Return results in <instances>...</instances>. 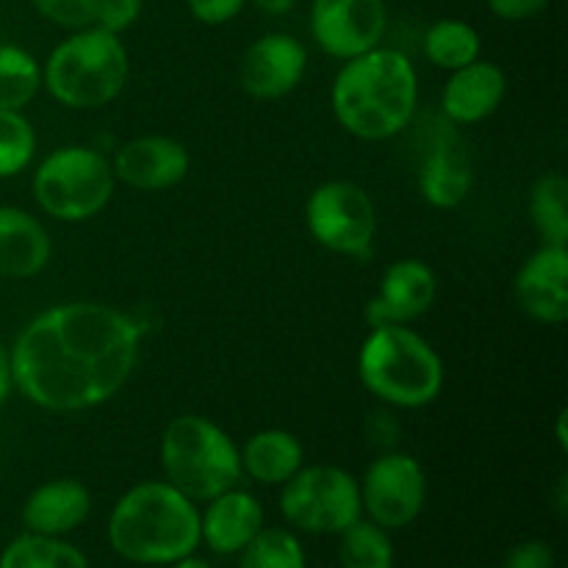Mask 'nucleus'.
<instances>
[{
    "label": "nucleus",
    "mask_w": 568,
    "mask_h": 568,
    "mask_svg": "<svg viewBox=\"0 0 568 568\" xmlns=\"http://www.w3.org/2000/svg\"><path fill=\"white\" fill-rule=\"evenodd\" d=\"M142 325L103 303L42 311L17 336L11 386L48 410H87L114 397L139 358Z\"/></svg>",
    "instance_id": "1"
},
{
    "label": "nucleus",
    "mask_w": 568,
    "mask_h": 568,
    "mask_svg": "<svg viewBox=\"0 0 568 568\" xmlns=\"http://www.w3.org/2000/svg\"><path fill=\"white\" fill-rule=\"evenodd\" d=\"M419 98L408 55L375 48L347 59L333 81V111L347 133L369 142L394 136L410 122Z\"/></svg>",
    "instance_id": "2"
},
{
    "label": "nucleus",
    "mask_w": 568,
    "mask_h": 568,
    "mask_svg": "<svg viewBox=\"0 0 568 568\" xmlns=\"http://www.w3.org/2000/svg\"><path fill=\"white\" fill-rule=\"evenodd\" d=\"M109 541L139 566H172L200 547V514L170 483H139L116 499Z\"/></svg>",
    "instance_id": "3"
},
{
    "label": "nucleus",
    "mask_w": 568,
    "mask_h": 568,
    "mask_svg": "<svg viewBox=\"0 0 568 568\" xmlns=\"http://www.w3.org/2000/svg\"><path fill=\"white\" fill-rule=\"evenodd\" d=\"M366 392L394 408L430 405L444 388V364L436 349L405 325L372 327L358 355Z\"/></svg>",
    "instance_id": "4"
},
{
    "label": "nucleus",
    "mask_w": 568,
    "mask_h": 568,
    "mask_svg": "<svg viewBox=\"0 0 568 568\" xmlns=\"http://www.w3.org/2000/svg\"><path fill=\"white\" fill-rule=\"evenodd\" d=\"M161 469L166 483L192 503H209L242 480V458L222 427L205 416H178L161 436Z\"/></svg>",
    "instance_id": "5"
},
{
    "label": "nucleus",
    "mask_w": 568,
    "mask_h": 568,
    "mask_svg": "<svg viewBox=\"0 0 568 568\" xmlns=\"http://www.w3.org/2000/svg\"><path fill=\"white\" fill-rule=\"evenodd\" d=\"M128 50L116 33L92 26L48 55L42 83L67 109H100L125 89Z\"/></svg>",
    "instance_id": "6"
},
{
    "label": "nucleus",
    "mask_w": 568,
    "mask_h": 568,
    "mask_svg": "<svg viewBox=\"0 0 568 568\" xmlns=\"http://www.w3.org/2000/svg\"><path fill=\"white\" fill-rule=\"evenodd\" d=\"M114 194V170L103 153L92 148H61L39 164L33 175V197L39 209L61 222H83L109 205Z\"/></svg>",
    "instance_id": "7"
},
{
    "label": "nucleus",
    "mask_w": 568,
    "mask_h": 568,
    "mask_svg": "<svg viewBox=\"0 0 568 568\" xmlns=\"http://www.w3.org/2000/svg\"><path fill=\"white\" fill-rule=\"evenodd\" d=\"M281 514L311 536H338L364 516L358 480L338 466H300L283 483Z\"/></svg>",
    "instance_id": "8"
},
{
    "label": "nucleus",
    "mask_w": 568,
    "mask_h": 568,
    "mask_svg": "<svg viewBox=\"0 0 568 568\" xmlns=\"http://www.w3.org/2000/svg\"><path fill=\"white\" fill-rule=\"evenodd\" d=\"M308 231L322 247L349 258H369L377 214L369 192L358 183L327 181L314 189L305 205Z\"/></svg>",
    "instance_id": "9"
},
{
    "label": "nucleus",
    "mask_w": 568,
    "mask_h": 568,
    "mask_svg": "<svg viewBox=\"0 0 568 568\" xmlns=\"http://www.w3.org/2000/svg\"><path fill=\"white\" fill-rule=\"evenodd\" d=\"M361 488V508L383 530H403L422 514L427 499V475L414 455L383 453L366 469Z\"/></svg>",
    "instance_id": "10"
},
{
    "label": "nucleus",
    "mask_w": 568,
    "mask_h": 568,
    "mask_svg": "<svg viewBox=\"0 0 568 568\" xmlns=\"http://www.w3.org/2000/svg\"><path fill=\"white\" fill-rule=\"evenodd\" d=\"M388 26L383 0H314L311 33L316 44L333 59H355L381 48Z\"/></svg>",
    "instance_id": "11"
},
{
    "label": "nucleus",
    "mask_w": 568,
    "mask_h": 568,
    "mask_svg": "<svg viewBox=\"0 0 568 568\" xmlns=\"http://www.w3.org/2000/svg\"><path fill=\"white\" fill-rule=\"evenodd\" d=\"M305 48L288 33H266L250 44L239 64V83L258 100H277L292 92L305 72Z\"/></svg>",
    "instance_id": "12"
},
{
    "label": "nucleus",
    "mask_w": 568,
    "mask_h": 568,
    "mask_svg": "<svg viewBox=\"0 0 568 568\" xmlns=\"http://www.w3.org/2000/svg\"><path fill=\"white\" fill-rule=\"evenodd\" d=\"M438 294L436 272L416 258H403L383 272L381 288L366 308L372 327L408 325L433 308Z\"/></svg>",
    "instance_id": "13"
},
{
    "label": "nucleus",
    "mask_w": 568,
    "mask_h": 568,
    "mask_svg": "<svg viewBox=\"0 0 568 568\" xmlns=\"http://www.w3.org/2000/svg\"><path fill=\"white\" fill-rule=\"evenodd\" d=\"M114 181L139 192H161L181 183L189 172V150L170 136H139L116 150Z\"/></svg>",
    "instance_id": "14"
},
{
    "label": "nucleus",
    "mask_w": 568,
    "mask_h": 568,
    "mask_svg": "<svg viewBox=\"0 0 568 568\" xmlns=\"http://www.w3.org/2000/svg\"><path fill=\"white\" fill-rule=\"evenodd\" d=\"M568 247L544 244L514 281L516 303L544 325H560L568 316Z\"/></svg>",
    "instance_id": "15"
},
{
    "label": "nucleus",
    "mask_w": 568,
    "mask_h": 568,
    "mask_svg": "<svg viewBox=\"0 0 568 568\" xmlns=\"http://www.w3.org/2000/svg\"><path fill=\"white\" fill-rule=\"evenodd\" d=\"M261 530L264 508L253 494L239 488L209 499V508L200 516V544L216 555H239Z\"/></svg>",
    "instance_id": "16"
},
{
    "label": "nucleus",
    "mask_w": 568,
    "mask_h": 568,
    "mask_svg": "<svg viewBox=\"0 0 568 568\" xmlns=\"http://www.w3.org/2000/svg\"><path fill=\"white\" fill-rule=\"evenodd\" d=\"M471 183H475V170H471L469 150L464 139L453 128H447L438 133L422 164V194L436 209H455L469 197Z\"/></svg>",
    "instance_id": "17"
},
{
    "label": "nucleus",
    "mask_w": 568,
    "mask_h": 568,
    "mask_svg": "<svg viewBox=\"0 0 568 568\" xmlns=\"http://www.w3.org/2000/svg\"><path fill=\"white\" fill-rule=\"evenodd\" d=\"M505 89H508V78L491 61H471V64L460 67L449 75L447 87H444V114L455 122V125H471L503 105Z\"/></svg>",
    "instance_id": "18"
},
{
    "label": "nucleus",
    "mask_w": 568,
    "mask_h": 568,
    "mask_svg": "<svg viewBox=\"0 0 568 568\" xmlns=\"http://www.w3.org/2000/svg\"><path fill=\"white\" fill-rule=\"evenodd\" d=\"M92 510V497L78 480H50L28 494L22 505V525L37 536L64 538L78 530Z\"/></svg>",
    "instance_id": "19"
},
{
    "label": "nucleus",
    "mask_w": 568,
    "mask_h": 568,
    "mask_svg": "<svg viewBox=\"0 0 568 568\" xmlns=\"http://www.w3.org/2000/svg\"><path fill=\"white\" fill-rule=\"evenodd\" d=\"M50 261V236L28 211L0 205V277L26 281Z\"/></svg>",
    "instance_id": "20"
},
{
    "label": "nucleus",
    "mask_w": 568,
    "mask_h": 568,
    "mask_svg": "<svg viewBox=\"0 0 568 568\" xmlns=\"http://www.w3.org/2000/svg\"><path fill=\"white\" fill-rule=\"evenodd\" d=\"M242 458V471L264 486H283L303 466V444L286 430H261L247 438Z\"/></svg>",
    "instance_id": "21"
},
{
    "label": "nucleus",
    "mask_w": 568,
    "mask_h": 568,
    "mask_svg": "<svg viewBox=\"0 0 568 568\" xmlns=\"http://www.w3.org/2000/svg\"><path fill=\"white\" fill-rule=\"evenodd\" d=\"M0 568H89V560L64 538L26 532L3 549Z\"/></svg>",
    "instance_id": "22"
},
{
    "label": "nucleus",
    "mask_w": 568,
    "mask_h": 568,
    "mask_svg": "<svg viewBox=\"0 0 568 568\" xmlns=\"http://www.w3.org/2000/svg\"><path fill=\"white\" fill-rule=\"evenodd\" d=\"M530 216L544 244H568V181L560 172L544 175L530 192Z\"/></svg>",
    "instance_id": "23"
},
{
    "label": "nucleus",
    "mask_w": 568,
    "mask_h": 568,
    "mask_svg": "<svg viewBox=\"0 0 568 568\" xmlns=\"http://www.w3.org/2000/svg\"><path fill=\"white\" fill-rule=\"evenodd\" d=\"M480 33L464 20H438L425 33V55L442 70H460L480 59Z\"/></svg>",
    "instance_id": "24"
},
{
    "label": "nucleus",
    "mask_w": 568,
    "mask_h": 568,
    "mask_svg": "<svg viewBox=\"0 0 568 568\" xmlns=\"http://www.w3.org/2000/svg\"><path fill=\"white\" fill-rule=\"evenodd\" d=\"M42 87V67L28 50L0 44V109L22 111Z\"/></svg>",
    "instance_id": "25"
},
{
    "label": "nucleus",
    "mask_w": 568,
    "mask_h": 568,
    "mask_svg": "<svg viewBox=\"0 0 568 568\" xmlns=\"http://www.w3.org/2000/svg\"><path fill=\"white\" fill-rule=\"evenodd\" d=\"M338 536H342L338 541L342 568H394L392 538L375 521L358 519Z\"/></svg>",
    "instance_id": "26"
},
{
    "label": "nucleus",
    "mask_w": 568,
    "mask_h": 568,
    "mask_svg": "<svg viewBox=\"0 0 568 568\" xmlns=\"http://www.w3.org/2000/svg\"><path fill=\"white\" fill-rule=\"evenodd\" d=\"M239 555V568H305L303 544L281 527H264Z\"/></svg>",
    "instance_id": "27"
},
{
    "label": "nucleus",
    "mask_w": 568,
    "mask_h": 568,
    "mask_svg": "<svg viewBox=\"0 0 568 568\" xmlns=\"http://www.w3.org/2000/svg\"><path fill=\"white\" fill-rule=\"evenodd\" d=\"M37 150V133L20 111L0 109V178L26 170Z\"/></svg>",
    "instance_id": "28"
},
{
    "label": "nucleus",
    "mask_w": 568,
    "mask_h": 568,
    "mask_svg": "<svg viewBox=\"0 0 568 568\" xmlns=\"http://www.w3.org/2000/svg\"><path fill=\"white\" fill-rule=\"evenodd\" d=\"M33 9L48 22L70 31H83L94 26V9L98 0H31Z\"/></svg>",
    "instance_id": "29"
},
{
    "label": "nucleus",
    "mask_w": 568,
    "mask_h": 568,
    "mask_svg": "<svg viewBox=\"0 0 568 568\" xmlns=\"http://www.w3.org/2000/svg\"><path fill=\"white\" fill-rule=\"evenodd\" d=\"M142 3L144 0H98V9H94V26L120 37L125 28H131L133 22L139 20V14H142Z\"/></svg>",
    "instance_id": "30"
},
{
    "label": "nucleus",
    "mask_w": 568,
    "mask_h": 568,
    "mask_svg": "<svg viewBox=\"0 0 568 568\" xmlns=\"http://www.w3.org/2000/svg\"><path fill=\"white\" fill-rule=\"evenodd\" d=\"M499 568H555V552L544 541H521L505 555Z\"/></svg>",
    "instance_id": "31"
},
{
    "label": "nucleus",
    "mask_w": 568,
    "mask_h": 568,
    "mask_svg": "<svg viewBox=\"0 0 568 568\" xmlns=\"http://www.w3.org/2000/svg\"><path fill=\"white\" fill-rule=\"evenodd\" d=\"M186 3L189 11L205 26H225L244 9L247 0H186Z\"/></svg>",
    "instance_id": "32"
},
{
    "label": "nucleus",
    "mask_w": 568,
    "mask_h": 568,
    "mask_svg": "<svg viewBox=\"0 0 568 568\" xmlns=\"http://www.w3.org/2000/svg\"><path fill=\"white\" fill-rule=\"evenodd\" d=\"M552 0H488V9H491L494 17L508 22H519V20H532L541 11H547V6Z\"/></svg>",
    "instance_id": "33"
},
{
    "label": "nucleus",
    "mask_w": 568,
    "mask_h": 568,
    "mask_svg": "<svg viewBox=\"0 0 568 568\" xmlns=\"http://www.w3.org/2000/svg\"><path fill=\"white\" fill-rule=\"evenodd\" d=\"M366 436L372 438V444L388 449H394V444L399 442V425L392 414H372L366 422Z\"/></svg>",
    "instance_id": "34"
},
{
    "label": "nucleus",
    "mask_w": 568,
    "mask_h": 568,
    "mask_svg": "<svg viewBox=\"0 0 568 568\" xmlns=\"http://www.w3.org/2000/svg\"><path fill=\"white\" fill-rule=\"evenodd\" d=\"M9 392H11V355H9V347L0 342V408H3Z\"/></svg>",
    "instance_id": "35"
},
{
    "label": "nucleus",
    "mask_w": 568,
    "mask_h": 568,
    "mask_svg": "<svg viewBox=\"0 0 568 568\" xmlns=\"http://www.w3.org/2000/svg\"><path fill=\"white\" fill-rule=\"evenodd\" d=\"M250 3H253L258 11H264V14L281 17V14H288L297 0H250Z\"/></svg>",
    "instance_id": "36"
},
{
    "label": "nucleus",
    "mask_w": 568,
    "mask_h": 568,
    "mask_svg": "<svg viewBox=\"0 0 568 568\" xmlns=\"http://www.w3.org/2000/svg\"><path fill=\"white\" fill-rule=\"evenodd\" d=\"M172 568H214V566H211L209 560L194 558V555H186V558L175 560V564H172Z\"/></svg>",
    "instance_id": "37"
},
{
    "label": "nucleus",
    "mask_w": 568,
    "mask_h": 568,
    "mask_svg": "<svg viewBox=\"0 0 568 568\" xmlns=\"http://www.w3.org/2000/svg\"><path fill=\"white\" fill-rule=\"evenodd\" d=\"M458 568H469V566H458Z\"/></svg>",
    "instance_id": "38"
}]
</instances>
